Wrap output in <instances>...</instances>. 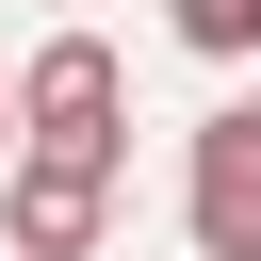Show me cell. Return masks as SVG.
<instances>
[{
    "mask_svg": "<svg viewBox=\"0 0 261 261\" xmlns=\"http://www.w3.org/2000/svg\"><path fill=\"white\" fill-rule=\"evenodd\" d=\"M0 163H16V65H0Z\"/></svg>",
    "mask_w": 261,
    "mask_h": 261,
    "instance_id": "5",
    "label": "cell"
},
{
    "mask_svg": "<svg viewBox=\"0 0 261 261\" xmlns=\"http://www.w3.org/2000/svg\"><path fill=\"white\" fill-rule=\"evenodd\" d=\"M0 228H16V261H98V228H114V163H49V147H16V163H0Z\"/></svg>",
    "mask_w": 261,
    "mask_h": 261,
    "instance_id": "2",
    "label": "cell"
},
{
    "mask_svg": "<svg viewBox=\"0 0 261 261\" xmlns=\"http://www.w3.org/2000/svg\"><path fill=\"white\" fill-rule=\"evenodd\" d=\"M163 33L196 65H261V0H163Z\"/></svg>",
    "mask_w": 261,
    "mask_h": 261,
    "instance_id": "4",
    "label": "cell"
},
{
    "mask_svg": "<svg viewBox=\"0 0 261 261\" xmlns=\"http://www.w3.org/2000/svg\"><path fill=\"white\" fill-rule=\"evenodd\" d=\"M228 261H261V228H245V245H228Z\"/></svg>",
    "mask_w": 261,
    "mask_h": 261,
    "instance_id": "6",
    "label": "cell"
},
{
    "mask_svg": "<svg viewBox=\"0 0 261 261\" xmlns=\"http://www.w3.org/2000/svg\"><path fill=\"white\" fill-rule=\"evenodd\" d=\"M16 147H49V163H114L130 147V65L65 16V33H33V65H16Z\"/></svg>",
    "mask_w": 261,
    "mask_h": 261,
    "instance_id": "1",
    "label": "cell"
},
{
    "mask_svg": "<svg viewBox=\"0 0 261 261\" xmlns=\"http://www.w3.org/2000/svg\"><path fill=\"white\" fill-rule=\"evenodd\" d=\"M179 228L228 261L245 228H261V98H228V114H196V147H179Z\"/></svg>",
    "mask_w": 261,
    "mask_h": 261,
    "instance_id": "3",
    "label": "cell"
}]
</instances>
